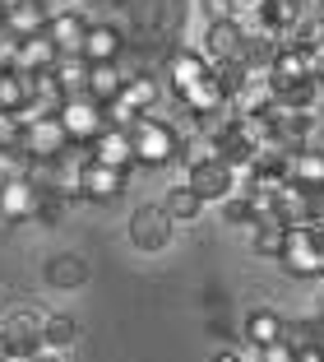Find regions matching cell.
<instances>
[{
	"mask_svg": "<svg viewBox=\"0 0 324 362\" xmlns=\"http://www.w3.org/2000/svg\"><path fill=\"white\" fill-rule=\"evenodd\" d=\"M130 139H135V158L144 163V168H167V163L181 153V144H186L176 126L148 117V112L135 121V126H130Z\"/></svg>",
	"mask_w": 324,
	"mask_h": 362,
	"instance_id": "obj_1",
	"label": "cell"
},
{
	"mask_svg": "<svg viewBox=\"0 0 324 362\" xmlns=\"http://www.w3.org/2000/svg\"><path fill=\"white\" fill-rule=\"evenodd\" d=\"M320 246H324V228L320 223H287V233H282V269L296 279H311L320 274Z\"/></svg>",
	"mask_w": 324,
	"mask_h": 362,
	"instance_id": "obj_2",
	"label": "cell"
},
{
	"mask_svg": "<svg viewBox=\"0 0 324 362\" xmlns=\"http://www.w3.org/2000/svg\"><path fill=\"white\" fill-rule=\"evenodd\" d=\"M70 144L74 139H70V130H65V121L56 117V112H42V117H32L28 126H23V153H28L32 163L61 158Z\"/></svg>",
	"mask_w": 324,
	"mask_h": 362,
	"instance_id": "obj_3",
	"label": "cell"
},
{
	"mask_svg": "<svg viewBox=\"0 0 324 362\" xmlns=\"http://www.w3.org/2000/svg\"><path fill=\"white\" fill-rule=\"evenodd\" d=\"M56 117L65 121V130H70L74 144H93V139L107 130V112H102V103H97V98H88V93L65 98Z\"/></svg>",
	"mask_w": 324,
	"mask_h": 362,
	"instance_id": "obj_4",
	"label": "cell"
},
{
	"mask_svg": "<svg viewBox=\"0 0 324 362\" xmlns=\"http://www.w3.org/2000/svg\"><path fill=\"white\" fill-rule=\"evenodd\" d=\"M172 228H176V218L162 204H144V209L130 214V242H135V251H162L172 242Z\"/></svg>",
	"mask_w": 324,
	"mask_h": 362,
	"instance_id": "obj_5",
	"label": "cell"
},
{
	"mask_svg": "<svg viewBox=\"0 0 324 362\" xmlns=\"http://www.w3.org/2000/svg\"><path fill=\"white\" fill-rule=\"evenodd\" d=\"M126 177H130L126 168H107V163H97V158H84V168H79L74 186H79L84 200L107 204V200H116V195L126 191Z\"/></svg>",
	"mask_w": 324,
	"mask_h": 362,
	"instance_id": "obj_6",
	"label": "cell"
},
{
	"mask_svg": "<svg viewBox=\"0 0 324 362\" xmlns=\"http://www.w3.org/2000/svg\"><path fill=\"white\" fill-rule=\"evenodd\" d=\"M186 186L190 191H199V200L209 204V200H227L232 195V163H222V158H204V163H190L186 168Z\"/></svg>",
	"mask_w": 324,
	"mask_h": 362,
	"instance_id": "obj_7",
	"label": "cell"
},
{
	"mask_svg": "<svg viewBox=\"0 0 324 362\" xmlns=\"http://www.w3.org/2000/svg\"><path fill=\"white\" fill-rule=\"evenodd\" d=\"M0 339L10 349L14 362L32 358V353L42 349V316H32V311H14V316L0 320Z\"/></svg>",
	"mask_w": 324,
	"mask_h": 362,
	"instance_id": "obj_8",
	"label": "cell"
},
{
	"mask_svg": "<svg viewBox=\"0 0 324 362\" xmlns=\"http://www.w3.org/2000/svg\"><path fill=\"white\" fill-rule=\"evenodd\" d=\"M37 204H42V186H32L28 177H5V181H0V214H5L10 223L32 218Z\"/></svg>",
	"mask_w": 324,
	"mask_h": 362,
	"instance_id": "obj_9",
	"label": "cell"
},
{
	"mask_svg": "<svg viewBox=\"0 0 324 362\" xmlns=\"http://www.w3.org/2000/svg\"><path fill=\"white\" fill-rule=\"evenodd\" d=\"M47 37L61 47V56H84V37H88V23L79 10H52L47 14Z\"/></svg>",
	"mask_w": 324,
	"mask_h": 362,
	"instance_id": "obj_10",
	"label": "cell"
},
{
	"mask_svg": "<svg viewBox=\"0 0 324 362\" xmlns=\"http://www.w3.org/2000/svg\"><path fill=\"white\" fill-rule=\"evenodd\" d=\"M204 56H209V65H232V61H246V37H241V28L232 19L222 23H209L204 28Z\"/></svg>",
	"mask_w": 324,
	"mask_h": 362,
	"instance_id": "obj_11",
	"label": "cell"
},
{
	"mask_svg": "<svg viewBox=\"0 0 324 362\" xmlns=\"http://www.w3.org/2000/svg\"><path fill=\"white\" fill-rule=\"evenodd\" d=\"M88 149H93V153H88V158H97V163H107V168H135V139H130V130H121V126H107L102 130V135H97L93 139V144H88Z\"/></svg>",
	"mask_w": 324,
	"mask_h": 362,
	"instance_id": "obj_12",
	"label": "cell"
},
{
	"mask_svg": "<svg viewBox=\"0 0 324 362\" xmlns=\"http://www.w3.org/2000/svg\"><path fill=\"white\" fill-rule=\"evenodd\" d=\"M56 61H61V47L42 33H32V37H19V65L14 70H23V75H42V70H56Z\"/></svg>",
	"mask_w": 324,
	"mask_h": 362,
	"instance_id": "obj_13",
	"label": "cell"
},
{
	"mask_svg": "<svg viewBox=\"0 0 324 362\" xmlns=\"http://www.w3.org/2000/svg\"><path fill=\"white\" fill-rule=\"evenodd\" d=\"M213 65H209V56L204 52H190V47H181V52H172V61H167V75H172V88L176 93H186L195 79H204Z\"/></svg>",
	"mask_w": 324,
	"mask_h": 362,
	"instance_id": "obj_14",
	"label": "cell"
},
{
	"mask_svg": "<svg viewBox=\"0 0 324 362\" xmlns=\"http://www.w3.org/2000/svg\"><path fill=\"white\" fill-rule=\"evenodd\" d=\"M47 28V10L37 0H10V10H5V33L14 37H32V33Z\"/></svg>",
	"mask_w": 324,
	"mask_h": 362,
	"instance_id": "obj_15",
	"label": "cell"
},
{
	"mask_svg": "<svg viewBox=\"0 0 324 362\" xmlns=\"http://www.w3.org/2000/svg\"><path fill=\"white\" fill-rule=\"evenodd\" d=\"M287 177L306 191H324V149H296L287 158Z\"/></svg>",
	"mask_w": 324,
	"mask_h": 362,
	"instance_id": "obj_16",
	"label": "cell"
},
{
	"mask_svg": "<svg viewBox=\"0 0 324 362\" xmlns=\"http://www.w3.org/2000/svg\"><path fill=\"white\" fill-rule=\"evenodd\" d=\"M121 33L112 28V23H88V37H84V61L97 65V61H116L121 56Z\"/></svg>",
	"mask_w": 324,
	"mask_h": 362,
	"instance_id": "obj_17",
	"label": "cell"
},
{
	"mask_svg": "<svg viewBox=\"0 0 324 362\" xmlns=\"http://www.w3.org/2000/svg\"><path fill=\"white\" fill-rule=\"evenodd\" d=\"M84 279H88L84 256H52V260H47V284L61 288V293H70V288H84Z\"/></svg>",
	"mask_w": 324,
	"mask_h": 362,
	"instance_id": "obj_18",
	"label": "cell"
},
{
	"mask_svg": "<svg viewBox=\"0 0 324 362\" xmlns=\"http://www.w3.org/2000/svg\"><path fill=\"white\" fill-rule=\"evenodd\" d=\"M121 88H126V75L116 70V61H97V65H88V98H97V103H112Z\"/></svg>",
	"mask_w": 324,
	"mask_h": 362,
	"instance_id": "obj_19",
	"label": "cell"
},
{
	"mask_svg": "<svg viewBox=\"0 0 324 362\" xmlns=\"http://www.w3.org/2000/svg\"><path fill=\"white\" fill-rule=\"evenodd\" d=\"M52 75H56V84H61V93H65V98L88 93V61H84V56H61Z\"/></svg>",
	"mask_w": 324,
	"mask_h": 362,
	"instance_id": "obj_20",
	"label": "cell"
},
{
	"mask_svg": "<svg viewBox=\"0 0 324 362\" xmlns=\"http://www.w3.org/2000/svg\"><path fill=\"white\" fill-rule=\"evenodd\" d=\"M246 339H255V344H278V339H287V325H282V316L278 311H269V307H260V311H251V320H246Z\"/></svg>",
	"mask_w": 324,
	"mask_h": 362,
	"instance_id": "obj_21",
	"label": "cell"
},
{
	"mask_svg": "<svg viewBox=\"0 0 324 362\" xmlns=\"http://www.w3.org/2000/svg\"><path fill=\"white\" fill-rule=\"evenodd\" d=\"M32 103V79L23 70H0V107L5 112H23Z\"/></svg>",
	"mask_w": 324,
	"mask_h": 362,
	"instance_id": "obj_22",
	"label": "cell"
},
{
	"mask_svg": "<svg viewBox=\"0 0 324 362\" xmlns=\"http://www.w3.org/2000/svg\"><path fill=\"white\" fill-rule=\"evenodd\" d=\"M320 93H324L320 79H296V84H282L278 88V103L292 107V112H311V107L320 103Z\"/></svg>",
	"mask_w": 324,
	"mask_h": 362,
	"instance_id": "obj_23",
	"label": "cell"
},
{
	"mask_svg": "<svg viewBox=\"0 0 324 362\" xmlns=\"http://www.w3.org/2000/svg\"><path fill=\"white\" fill-rule=\"evenodd\" d=\"M74 339H79V325H74L70 316H42V349L65 353Z\"/></svg>",
	"mask_w": 324,
	"mask_h": 362,
	"instance_id": "obj_24",
	"label": "cell"
},
{
	"mask_svg": "<svg viewBox=\"0 0 324 362\" xmlns=\"http://www.w3.org/2000/svg\"><path fill=\"white\" fill-rule=\"evenodd\" d=\"M162 209L176 218V223H190V218H199V209H204V200H199V191H190L186 181H181L176 191H167V204Z\"/></svg>",
	"mask_w": 324,
	"mask_h": 362,
	"instance_id": "obj_25",
	"label": "cell"
},
{
	"mask_svg": "<svg viewBox=\"0 0 324 362\" xmlns=\"http://www.w3.org/2000/svg\"><path fill=\"white\" fill-rule=\"evenodd\" d=\"M222 218H227V223H236V228H255V223H260V214H255V200H251V195H227V200H222Z\"/></svg>",
	"mask_w": 324,
	"mask_h": 362,
	"instance_id": "obj_26",
	"label": "cell"
},
{
	"mask_svg": "<svg viewBox=\"0 0 324 362\" xmlns=\"http://www.w3.org/2000/svg\"><path fill=\"white\" fill-rule=\"evenodd\" d=\"M121 98H126V103L135 107L139 117H144L148 107L157 103V84H153V79H126V88H121Z\"/></svg>",
	"mask_w": 324,
	"mask_h": 362,
	"instance_id": "obj_27",
	"label": "cell"
},
{
	"mask_svg": "<svg viewBox=\"0 0 324 362\" xmlns=\"http://www.w3.org/2000/svg\"><path fill=\"white\" fill-rule=\"evenodd\" d=\"M102 112H107V126H121V130H130V126L139 121V112H135V107H130L121 93H116L112 103H102Z\"/></svg>",
	"mask_w": 324,
	"mask_h": 362,
	"instance_id": "obj_28",
	"label": "cell"
},
{
	"mask_svg": "<svg viewBox=\"0 0 324 362\" xmlns=\"http://www.w3.org/2000/svg\"><path fill=\"white\" fill-rule=\"evenodd\" d=\"M0 149H23V126L14 112H5L0 107Z\"/></svg>",
	"mask_w": 324,
	"mask_h": 362,
	"instance_id": "obj_29",
	"label": "cell"
},
{
	"mask_svg": "<svg viewBox=\"0 0 324 362\" xmlns=\"http://www.w3.org/2000/svg\"><path fill=\"white\" fill-rule=\"evenodd\" d=\"M23 163H28L23 149H0V181L5 177H23Z\"/></svg>",
	"mask_w": 324,
	"mask_h": 362,
	"instance_id": "obj_30",
	"label": "cell"
},
{
	"mask_svg": "<svg viewBox=\"0 0 324 362\" xmlns=\"http://www.w3.org/2000/svg\"><path fill=\"white\" fill-rule=\"evenodd\" d=\"M232 10H236V0H204V14H209V23L232 19Z\"/></svg>",
	"mask_w": 324,
	"mask_h": 362,
	"instance_id": "obj_31",
	"label": "cell"
},
{
	"mask_svg": "<svg viewBox=\"0 0 324 362\" xmlns=\"http://www.w3.org/2000/svg\"><path fill=\"white\" fill-rule=\"evenodd\" d=\"M264 362H296V349L287 339H278V344H269V349H264Z\"/></svg>",
	"mask_w": 324,
	"mask_h": 362,
	"instance_id": "obj_32",
	"label": "cell"
},
{
	"mask_svg": "<svg viewBox=\"0 0 324 362\" xmlns=\"http://www.w3.org/2000/svg\"><path fill=\"white\" fill-rule=\"evenodd\" d=\"M236 353H241V362H264V344H255V339H246Z\"/></svg>",
	"mask_w": 324,
	"mask_h": 362,
	"instance_id": "obj_33",
	"label": "cell"
},
{
	"mask_svg": "<svg viewBox=\"0 0 324 362\" xmlns=\"http://www.w3.org/2000/svg\"><path fill=\"white\" fill-rule=\"evenodd\" d=\"M296 362H324V349L320 344H301V349H296Z\"/></svg>",
	"mask_w": 324,
	"mask_h": 362,
	"instance_id": "obj_34",
	"label": "cell"
},
{
	"mask_svg": "<svg viewBox=\"0 0 324 362\" xmlns=\"http://www.w3.org/2000/svg\"><path fill=\"white\" fill-rule=\"evenodd\" d=\"M23 362H65V358H61V353H56V349H37V353H32V358H23Z\"/></svg>",
	"mask_w": 324,
	"mask_h": 362,
	"instance_id": "obj_35",
	"label": "cell"
},
{
	"mask_svg": "<svg viewBox=\"0 0 324 362\" xmlns=\"http://www.w3.org/2000/svg\"><path fill=\"white\" fill-rule=\"evenodd\" d=\"M213 362H241V353L236 349H218V353H213Z\"/></svg>",
	"mask_w": 324,
	"mask_h": 362,
	"instance_id": "obj_36",
	"label": "cell"
},
{
	"mask_svg": "<svg viewBox=\"0 0 324 362\" xmlns=\"http://www.w3.org/2000/svg\"><path fill=\"white\" fill-rule=\"evenodd\" d=\"M0 362H14V358H10V349H5V339H0Z\"/></svg>",
	"mask_w": 324,
	"mask_h": 362,
	"instance_id": "obj_37",
	"label": "cell"
},
{
	"mask_svg": "<svg viewBox=\"0 0 324 362\" xmlns=\"http://www.w3.org/2000/svg\"><path fill=\"white\" fill-rule=\"evenodd\" d=\"M5 10H10V0H0V28H5Z\"/></svg>",
	"mask_w": 324,
	"mask_h": 362,
	"instance_id": "obj_38",
	"label": "cell"
},
{
	"mask_svg": "<svg viewBox=\"0 0 324 362\" xmlns=\"http://www.w3.org/2000/svg\"><path fill=\"white\" fill-rule=\"evenodd\" d=\"M320 274H324V246H320Z\"/></svg>",
	"mask_w": 324,
	"mask_h": 362,
	"instance_id": "obj_39",
	"label": "cell"
},
{
	"mask_svg": "<svg viewBox=\"0 0 324 362\" xmlns=\"http://www.w3.org/2000/svg\"><path fill=\"white\" fill-rule=\"evenodd\" d=\"M320 84H324V70H320Z\"/></svg>",
	"mask_w": 324,
	"mask_h": 362,
	"instance_id": "obj_40",
	"label": "cell"
}]
</instances>
